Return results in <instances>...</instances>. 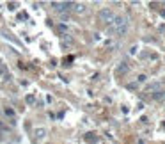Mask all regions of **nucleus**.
<instances>
[{"label":"nucleus","mask_w":165,"mask_h":144,"mask_svg":"<svg viewBox=\"0 0 165 144\" xmlns=\"http://www.w3.org/2000/svg\"><path fill=\"white\" fill-rule=\"evenodd\" d=\"M128 30V18L126 16H116L112 20V23L107 27L108 36H124Z\"/></svg>","instance_id":"f257e3e1"},{"label":"nucleus","mask_w":165,"mask_h":144,"mask_svg":"<svg viewBox=\"0 0 165 144\" xmlns=\"http://www.w3.org/2000/svg\"><path fill=\"white\" fill-rule=\"evenodd\" d=\"M116 18V14H114V11H112V9H101V11L98 13V20L101 23H112V20Z\"/></svg>","instance_id":"f03ea898"},{"label":"nucleus","mask_w":165,"mask_h":144,"mask_svg":"<svg viewBox=\"0 0 165 144\" xmlns=\"http://www.w3.org/2000/svg\"><path fill=\"white\" fill-rule=\"evenodd\" d=\"M51 7H53L57 13H64V11H69V9L73 7V2H51Z\"/></svg>","instance_id":"7ed1b4c3"},{"label":"nucleus","mask_w":165,"mask_h":144,"mask_svg":"<svg viewBox=\"0 0 165 144\" xmlns=\"http://www.w3.org/2000/svg\"><path fill=\"white\" fill-rule=\"evenodd\" d=\"M158 91H163L162 82H153V84L147 86V92H151V94H154V92H158Z\"/></svg>","instance_id":"20e7f679"},{"label":"nucleus","mask_w":165,"mask_h":144,"mask_svg":"<svg viewBox=\"0 0 165 144\" xmlns=\"http://www.w3.org/2000/svg\"><path fill=\"white\" fill-rule=\"evenodd\" d=\"M46 135V128H36L34 130V137H36V141H41Z\"/></svg>","instance_id":"39448f33"},{"label":"nucleus","mask_w":165,"mask_h":144,"mask_svg":"<svg viewBox=\"0 0 165 144\" xmlns=\"http://www.w3.org/2000/svg\"><path fill=\"white\" fill-rule=\"evenodd\" d=\"M130 71V66H128V62H121L119 64V68H117V73H128Z\"/></svg>","instance_id":"423d86ee"},{"label":"nucleus","mask_w":165,"mask_h":144,"mask_svg":"<svg viewBox=\"0 0 165 144\" xmlns=\"http://www.w3.org/2000/svg\"><path fill=\"white\" fill-rule=\"evenodd\" d=\"M85 141H87L89 144H98V137L94 135V133H87V135H85Z\"/></svg>","instance_id":"0eeeda50"},{"label":"nucleus","mask_w":165,"mask_h":144,"mask_svg":"<svg viewBox=\"0 0 165 144\" xmlns=\"http://www.w3.org/2000/svg\"><path fill=\"white\" fill-rule=\"evenodd\" d=\"M73 9H75L76 13H84L85 11V5L84 4H73Z\"/></svg>","instance_id":"6e6552de"},{"label":"nucleus","mask_w":165,"mask_h":144,"mask_svg":"<svg viewBox=\"0 0 165 144\" xmlns=\"http://www.w3.org/2000/svg\"><path fill=\"white\" fill-rule=\"evenodd\" d=\"M60 37H62V43H68V45H71V43H73V39L69 37V34H62Z\"/></svg>","instance_id":"1a4fd4ad"},{"label":"nucleus","mask_w":165,"mask_h":144,"mask_svg":"<svg viewBox=\"0 0 165 144\" xmlns=\"http://www.w3.org/2000/svg\"><path fill=\"white\" fill-rule=\"evenodd\" d=\"M153 100H156V101L163 100V91H158V92H154V94H153Z\"/></svg>","instance_id":"9d476101"},{"label":"nucleus","mask_w":165,"mask_h":144,"mask_svg":"<svg viewBox=\"0 0 165 144\" xmlns=\"http://www.w3.org/2000/svg\"><path fill=\"white\" fill-rule=\"evenodd\" d=\"M59 32H60V36H62V34H68V25L60 23V25H59Z\"/></svg>","instance_id":"9b49d317"},{"label":"nucleus","mask_w":165,"mask_h":144,"mask_svg":"<svg viewBox=\"0 0 165 144\" xmlns=\"http://www.w3.org/2000/svg\"><path fill=\"white\" fill-rule=\"evenodd\" d=\"M126 87H128L130 91H137V89H139V84H137V82H130Z\"/></svg>","instance_id":"f8f14e48"},{"label":"nucleus","mask_w":165,"mask_h":144,"mask_svg":"<svg viewBox=\"0 0 165 144\" xmlns=\"http://www.w3.org/2000/svg\"><path fill=\"white\" fill-rule=\"evenodd\" d=\"M25 101H27V103H28V105H32V103H34V101H36V98H34V94H28V96L25 98Z\"/></svg>","instance_id":"ddd939ff"},{"label":"nucleus","mask_w":165,"mask_h":144,"mask_svg":"<svg viewBox=\"0 0 165 144\" xmlns=\"http://www.w3.org/2000/svg\"><path fill=\"white\" fill-rule=\"evenodd\" d=\"M146 80H147V77H146V75H139V78H137V84H144Z\"/></svg>","instance_id":"4468645a"},{"label":"nucleus","mask_w":165,"mask_h":144,"mask_svg":"<svg viewBox=\"0 0 165 144\" xmlns=\"http://www.w3.org/2000/svg\"><path fill=\"white\" fill-rule=\"evenodd\" d=\"M4 112H5V116H9V118H14V110H13V109H5Z\"/></svg>","instance_id":"2eb2a0df"},{"label":"nucleus","mask_w":165,"mask_h":144,"mask_svg":"<svg viewBox=\"0 0 165 144\" xmlns=\"http://www.w3.org/2000/svg\"><path fill=\"white\" fill-rule=\"evenodd\" d=\"M137 52H139V48H137V46H131V48H130V55H135Z\"/></svg>","instance_id":"dca6fc26"},{"label":"nucleus","mask_w":165,"mask_h":144,"mask_svg":"<svg viewBox=\"0 0 165 144\" xmlns=\"http://www.w3.org/2000/svg\"><path fill=\"white\" fill-rule=\"evenodd\" d=\"M9 9H11V11H14V9H16V4H14V2H11V4H9Z\"/></svg>","instance_id":"f3484780"},{"label":"nucleus","mask_w":165,"mask_h":144,"mask_svg":"<svg viewBox=\"0 0 165 144\" xmlns=\"http://www.w3.org/2000/svg\"><path fill=\"white\" fill-rule=\"evenodd\" d=\"M137 144H146V142H144L142 139H139V142H137Z\"/></svg>","instance_id":"a211bd4d"},{"label":"nucleus","mask_w":165,"mask_h":144,"mask_svg":"<svg viewBox=\"0 0 165 144\" xmlns=\"http://www.w3.org/2000/svg\"><path fill=\"white\" fill-rule=\"evenodd\" d=\"M162 16H163V18H165V11H162Z\"/></svg>","instance_id":"6ab92c4d"},{"label":"nucleus","mask_w":165,"mask_h":144,"mask_svg":"<svg viewBox=\"0 0 165 144\" xmlns=\"http://www.w3.org/2000/svg\"><path fill=\"white\" fill-rule=\"evenodd\" d=\"M163 100H165V91H163Z\"/></svg>","instance_id":"aec40b11"}]
</instances>
